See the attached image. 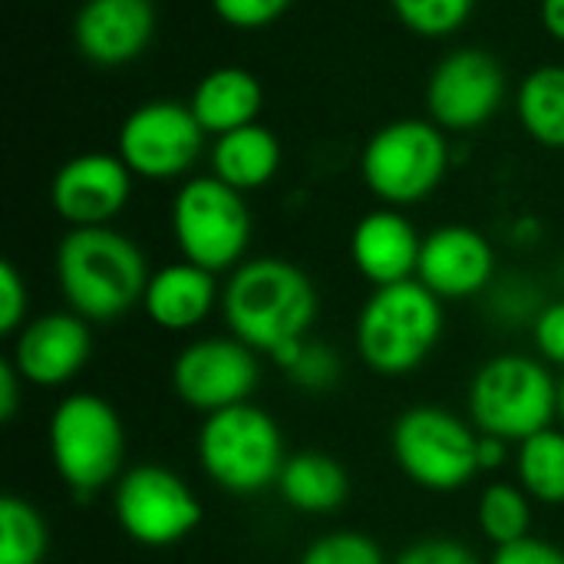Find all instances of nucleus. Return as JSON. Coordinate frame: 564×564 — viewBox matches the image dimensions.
Masks as SVG:
<instances>
[{"mask_svg": "<svg viewBox=\"0 0 564 564\" xmlns=\"http://www.w3.org/2000/svg\"><path fill=\"white\" fill-rule=\"evenodd\" d=\"M321 297L311 274L284 258H251L221 288V317L231 337L274 364L311 337Z\"/></svg>", "mask_w": 564, "mask_h": 564, "instance_id": "f257e3e1", "label": "nucleus"}, {"mask_svg": "<svg viewBox=\"0 0 564 564\" xmlns=\"http://www.w3.org/2000/svg\"><path fill=\"white\" fill-rule=\"evenodd\" d=\"M149 274L142 248L109 225L69 228L56 248V281L66 311L89 324H112L142 307Z\"/></svg>", "mask_w": 564, "mask_h": 564, "instance_id": "f03ea898", "label": "nucleus"}, {"mask_svg": "<svg viewBox=\"0 0 564 564\" xmlns=\"http://www.w3.org/2000/svg\"><path fill=\"white\" fill-rule=\"evenodd\" d=\"M443 301L413 281L373 288L354 324L357 357L380 377H403L423 367L443 340Z\"/></svg>", "mask_w": 564, "mask_h": 564, "instance_id": "7ed1b4c3", "label": "nucleus"}, {"mask_svg": "<svg viewBox=\"0 0 564 564\" xmlns=\"http://www.w3.org/2000/svg\"><path fill=\"white\" fill-rule=\"evenodd\" d=\"M46 449L56 476L76 499H93L126 473V426L116 406L89 390L56 403L46 426Z\"/></svg>", "mask_w": 564, "mask_h": 564, "instance_id": "20e7f679", "label": "nucleus"}, {"mask_svg": "<svg viewBox=\"0 0 564 564\" xmlns=\"http://www.w3.org/2000/svg\"><path fill=\"white\" fill-rule=\"evenodd\" d=\"M466 406L479 433L519 446L558 423V380L539 357L499 354L473 373Z\"/></svg>", "mask_w": 564, "mask_h": 564, "instance_id": "39448f33", "label": "nucleus"}, {"mask_svg": "<svg viewBox=\"0 0 564 564\" xmlns=\"http://www.w3.org/2000/svg\"><path fill=\"white\" fill-rule=\"evenodd\" d=\"M195 456L202 473L221 492L241 499L274 489L288 463L278 420L254 403L205 416L195 440Z\"/></svg>", "mask_w": 564, "mask_h": 564, "instance_id": "423d86ee", "label": "nucleus"}, {"mask_svg": "<svg viewBox=\"0 0 564 564\" xmlns=\"http://www.w3.org/2000/svg\"><path fill=\"white\" fill-rule=\"evenodd\" d=\"M400 473L426 492H459L479 476V430L436 403L403 410L390 430Z\"/></svg>", "mask_w": 564, "mask_h": 564, "instance_id": "0eeeda50", "label": "nucleus"}, {"mask_svg": "<svg viewBox=\"0 0 564 564\" xmlns=\"http://www.w3.org/2000/svg\"><path fill=\"white\" fill-rule=\"evenodd\" d=\"M172 238L182 261H192L212 274H231L248 258L251 212L241 192L215 175L188 178L169 212Z\"/></svg>", "mask_w": 564, "mask_h": 564, "instance_id": "6e6552de", "label": "nucleus"}, {"mask_svg": "<svg viewBox=\"0 0 564 564\" xmlns=\"http://www.w3.org/2000/svg\"><path fill=\"white\" fill-rule=\"evenodd\" d=\"M449 169L446 132L433 119H397L380 126L360 155L367 188L387 208H406L430 198Z\"/></svg>", "mask_w": 564, "mask_h": 564, "instance_id": "1a4fd4ad", "label": "nucleus"}, {"mask_svg": "<svg viewBox=\"0 0 564 564\" xmlns=\"http://www.w3.org/2000/svg\"><path fill=\"white\" fill-rule=\"evenodd\" d=\"M112 516L129 542L142 549H172L202 525V502L178 473L139 463L112 486Z\"/></svg>", "mask_w": 564, "mask_h": 564, "instance_id": "9d476101", "label": "nucleus"}, {"mask_svg": "<svg viewBox=\"0 0 564 564\" xmlns=\"http://www.w3.org/2000/svg\"><path fill=\"white\" fill-rule=\"evenodd\" d=\"M205 135L192 106L178 99H149L122 119L116 155L135 178L169 182L182 178L198 162Z\"/></svg>", "mask_w": 564, "mask_h": 564, "instance_id": "9b49d317", "label": "nucleus"}, {"mask_svg": "<svg viewBox=\"0 0 564 564\" xmlns=\"http://www.w3.org/2000/svg\"><path fill=\"white\" fill-rule=\"evenodd\" d=\"M169 380L188 410L212 416L251 403L261 380V354L231 334L198 337L178 350Z\"/></svg>", "mask_w": 564, "mask_h": 564, "instance_id": "f8f14e48", "label": "nucleus"}, {"mask_svg": "<svg viewBox=\"0 0 564 564\" xmlns=\"http://www.w3.org/2000/svg\"><path fill=\"white\" fill-rule=\"evenodd\" d=\"M506 99V69L486 50L463 46L446 53L426 83L430 119L443 132H473L486 126Z\"/></svg>", "mask_w": 564, "mask_h": 564, "instance_id": "ddd939ff", "label": "nucleus"}, {"mask_svg": "<svg viewBox=\"0 0 564 564\" xmlns=\"http://www.w3.org/2000/svg\"><path fill=\"white\" fill-rule=\"evenodd\" d=\"M132 172L112 152H83L63 162L50 182V205L69 228H102L132 198Z\"/></svg>", "mask_w": 564, "mask_h": 564, "instance_id": "4468645a", "label": "nucleus"}, {"mask_svg": "<svg viewBox=\"0 0 564 564\" xmlns=\"http://www.w3.org/2000/svg\"><path fill=\"white\" fill-rule=\"evenodd\" d=\"M93 357V330L73 311H50L30 317L23 330L13 337L10 364L23 377L26 387L59 390L73 383Z\"/></svg>", "mask_w": 564, "mask_h": 564, "instance_id": "2eb2a0df", "label": "nucleus"}, {"mask_svg": "<svg viewBox=\"0 0 564 564\" xmlns=\"http://www.w3.org/2000/svg\"><path fill=\"white\" fill-rule=\"evenodd\" d=\"M416 281L426 284L443 304L469 301L496 281V248L469 225H443L423 238Z\"/></svg>", "mask_w": 564, "mask_h": 564, "instance_id": "dca6fc26", "label": "nucleus"}, {"mask_svg": "<svg viewBox=\"0 0 564 564\" xmlns=\"http://www.w3.org/2000/svg\"><path fill=\"white\" fill-rule=\"evenodd\" d=\"M155 33L152 0H83L73 13V43L96 66H126Z\"/></svg>", "mask_w": 564, "mask_h": 564, "instance_id": "f3484780", "label": "nucleus"}, {"mask_svg": "<svg viewBox=\"0 0 564 564\" xmlns=\"http://www.w3.org/2000/svg\"><path fill=\"white\" fill-rule=\"evenodd\" d=\"M423 238L400 208L367 212L350 231V261L373 288L413 281L420 268Z\"/></svg>", "mask_w": 564, "mask_h": 564, "instance_id": "a211bd4d", "label": "nucleus"}, {"mask_svg": "<svg viewBox=\"0 0 564 564\" xmlns=\"http://www.w3.org/2000/svg\"><path fill=\"white\" fill-rule=\"evenodd\" d=\"M215 307H221V288L212 271L192 261H172L149 274L142 294V314L169 334L198 330Z\"/></svg>", "mask_w": 564, "mask_h": 564, "instance_id": "6ab92c4d", "label": "nucleus"}, {"mask_svg": "<svg viewBox=\"0 0 564 564\" xmlns=\"http://www.w3.org/2000/svg\"><path fill=\"white\" fill-rule=\"evenodd\" d=\"M188 106L202 129L218 139L231 129L258 122V112L264 106V86L245 66H215L198 79Z\"/></svg>", "mask_w": 564, "mask_h": 564, "instance_id": "aec40b11", "label": "nucleus"}, {"mask_svg": "<svg viewBox=\"0 0 564 564\" xmlns=\"http://www.w3.org/2000/svg\"><path fill=\"white\" fill-rule=\"evenodd\" d=\"M274 489L301 516H334L350 496V476L330 453L301 449L288 456Z\"/></svg>", "mask_w": 564, "mask_h": 564, "instance_id": "412c9836", "label": "nucleus"}, {"mask_svg": "<svg viewBox=\"0 0 564 564\" xmlns=\"http://www.w3.org/2000/svg\"><path fill=\"white\" fill-rule=\"evenodd\" d=\"M278 169H281V142L261 122L231 129L218 135L212 145V175L241 195L264 188L278 175Z\"/></svg>", "mask_w": 564, "mask_h": 564, "instance_id": "4be33fe9", "label": "nucleus"}, {"mask_svg": "<svg viewBox=\"0 0 564 564\" xmlns=\"http://www.w3.org/2000/svg\"><path fill=\"white\" fill-rule=\"evenodd\" d=\"M522 129L545 149H564V66L545 63L532 69L516 96Z\"/></svg>", "mask_w": 564, "mask_h": 564, "instance_id": "5701e85b", "label": "nucleus"}, {"mask_svg": "<svg viewBox=\"0 0 564 564\" xmlns=\"http://www.w3.org/2000/svg\"><path fill=\"white\" fill-rule=\"evenodd\" d=\"M516 482L542 506H564V430L549 426L516 446Z\"/></svg>", "mask_w": 564, "mask_h": 564, "instance_id": "b1692460", "label": "nucleus"}, {"mask_svg": "<svg viewBox=\"0 0 564 564\" xmlns=\"http://www.w3.org/2000/svg\"><path fill=\"white\" fill-rule=\"evenodd\" d=\"M532 496L519 482H492L479 496L476 522L492 549L516 545L532 535Z\"/></svg>", "mask_w": 564, "mask_h": 564, "instance_id": "393cba45", "label": "nucleus"}, {"mask_svg": "<svg viewBox=\"0 0 564 564\" xmlns=\"http://www.w3.org/2000/svg\"><path fill=\"white\" fill-rule=\"evenodd\" d=\"M50 529L40 509L20 496L0 499V564H43Z\"/></svg>", "mask_w": 564, "mask_h": 564, "instance_id": "a878e982", "label": "nucleus"}, {"mask_svg": "<svg viewBox=\"0 0 564 564\" xmlns=\"http://www.w3.org/2000/svg\"><path fill=\"white\" fill-rule=\"evenodd\" d=\"M278 367L297 390H307V393L334 390L344 373V360L337 347H330L327 340H314V337L301 340L291 354H284Z\"/></svg>", "mask_w": 564, "mask_h": 564, "instance_id": "bb28decb", "label": "nucleus"}, {"mask_svg": "<svg viewBox=\"0 0 564 564\" xmlns=\"http://www.w3.org/2000/svg\"><path fill=\"white\" fill-rule=\"evenodd\" d=\"M393 13L406 30L416 36H449L466 26V20L476 10V0H390Z\"/></svg>", "mask_w": 564, "mask_h": 564, "instance_id": "cd10ccee", "label": "nucleus"}, {"mask_svg": "<svg viewBox=\"0 0 564 564\" xmlns=\"http://www.w3.org/2000/svg\"><path fill=\"white\" fill-rule=\"evenodd\" d=\"M297 564H390L377 539L357 529H340L314 539Z\"/></svg>", "mask_w": 564, "mask_h": 564, "instance_id": "c85d7f7f", "label": "nucleus"}, {"mask_svg": "<svg viewBox=\"0 0 564 564\" xmlns=\"http://www.w3.org/2000/svg\"><path fill=\"white\" fill-rule=\"evenodd\" d=\"M294 0H212V10L231 30H264L278 23Z\"/></svg>", "mask_w": 564, "mask_h": 564, "instance_id": "c756f323", "label": "nucleus"}, {"mask_svg": "<svg viewBox=\"0 0 564 564\" xmlns=\"http://www.w3.org/2000/svg\"><path fill=\"white\" fill-rule=\"evenodd\" d=\"M30 321V288L13 261H0V334L17 337Z\"/></svg>", "mask_w": 564, "mask_h": 564, "instance_id": "7c9ffc66", "label": "nucleus"}, {"mask_svg": "<svg viewBox=\"0 0 564 564\" xmlns=\"http://www.w3.org/2000/svg\"><path fill=\"white\" fill-rule=\"evenodd\" d=\"M532 344L539 360L564 370V301H549L532 321Z\"/></svg>", "mask_w": 564, "mask_h": 564, "instance_id": "2f4dec72", "label": "nucleus"}, {"mask_svg": "<svg viewBox=\"0 0 564 564\" xmlns=\"http://www.w3.org/2000/svg\"><path fill=\"white\" fill-rule=\"evenodd\" d=\"M390 564H479V558L456 539H420L406 545Z\"/></svg>", "mask_w": 564, "mask_h": 564, "instance_id": "473e14b6", "label": "nucleus"}, {"mask_svg": "<svg viewBox=\"0 0 564 564\" xmlns=\"http://www.w3.org/2000/svg\"><path fill=\"white\" fill-rule=\"evenodd\" d=\"M489 564H564V549L545 542V539H522L516 545H506V549H496Z\"/></svg>", "mask_w": 564, "mask_h": 564, "instance_id": "72a5a7b5", "label": "nucleus"}, {"mask_svg": "<svg viewBox=\"0 0 564 564\" xmlns=\"http://www.w3.org/2000/svg\"><path fill=\"white\" fill-rule=\"evenodd\" d=\"M545 304H539V294L532 291V284H502L496 291V301H492V311H499L502 321H525L542 311Z\"/></svg>", "mask_w": 564, "mask_h": 564, "instance_id": "f704fd0d", "label": "nucleus"}, {"mask_svg": "<svg viewBox=\"0 0 564 564\" xmlns=\"http://www.w3.org/2000/svg\"><path fill=\"white\" fill-rule=\"evenodd\" d=\"M26 383L23 377L17 373V367L10 360L0 364V420L3 423H13V416L20 413V397H23Z\"/></svg>", "mask_w": 564, "mask_h": 564, "instance_id": "c9c22d12", "label": "nucleus"}, {"mask_svg": "<svg viewBox=\"0 0 564 564\" xmlns=\"http://www.w3.org/2000/svg\"><path fill=\"white\" fill-rule=\"evenodd\" d=\"M509 446L506 440L499 436H489V433H479V473H496L509 463Z\"/></svg>", "mask_w": 564, "mask_h": 564, "instance_id": "e433bc0d", "label": "nucleus"}, {"mask_svg": "<svg viewBox=\"0 0 564 564\" xmlns=\"http://www.w3.org/2000/svg\"><path fill=\"white\" fill-rule=\"evenodd\" d=\"M539 17H542L545 33H549L552 40H562L564 43V0H542Z\"/></svg>", "mask_w": 564, "mask_h": 564, "instance_id": "4c0bfd02", "label": "nucleus"}, {"mask_svg": "<svg viewBox=\"0 0 564 564\" xmlns=\"http://www.w3.org/2000/svg\"><path fill=\"white\" fill-rule=\"evenodd\" d=\"M558 426L564 430V377L558 380Z\"/></svg>", "mask_w": 564, "mask_h": 564, "instance_id": "58836bf2", "label": "nucleus"}]
</instances>
